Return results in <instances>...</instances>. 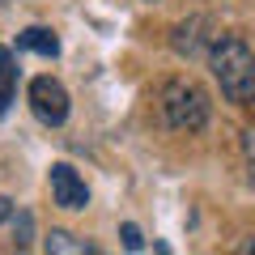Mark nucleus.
<instances>
[{
    "label": "nucleus",
    "mask_w": 255,
    "mask_h": 255,
    "mask_svg": "<svg viewBox=\"0 0 255 255\" xmlns=\"http://www.w3.org/2000/svg\"><path fill=\"white\" fill-rule=\"evenodd\" d=\"M209 68L221 85V98L234 107H255V51L243 34H217L209 47Z\"/></svg>",
    "instance_id": "f257e3e1"
},
{
    "label": "nucleus",
    "mask_w": 255,
    "mask_h": 255,
    "mask_svg": "<svg viewBox=\"0 0 255 255\" xmlns=\"http://www.w3.org/2000/svg\"><path fill=\"white\" fill-rule=\"evenodd\" d=\"M157 102H162L166 128H174V132H200L209 124V115H213L209 94L191 81V77H170L162 85V94H157Z\"/></svg>",
    "instance_id": "f03ea898"
},
{
    "label": "nucleus",
    "mask_w": 255,
    "mask_h": 255,
    "mask_svg": "<svg viewBox=\"0 0 255 255\" xmlns=\"http://www.w3.org/2000/svg\"><path fill=\"white\" fill-rule=\"evenodd\" d=\"M26 98H30V111H34V119L43 128H64V119H68V90L55 77H34Z\"/></svg>",
    "instance_id": "7ed1b4c3"
},
{
    "label": "nucleus",
    "mask_w": 255,
    "mask_h": 255,
    "mask_svg": "<svg viewBox=\"0 0 255 255\" xmlns=\"http://www.w3.org/2000/svg\"><path fill=\"white\" fill-rule=\"evenodd\" d=\"M217 21L213 17H187V21H179V26H174V38H170V47L179 55H187V60H209V47L217 43Z\"/></svg>",
    "instance_id": "20e7f679"
},
{
    "label": "nucleus",
    "mask_w": 255,
    "mask_h": 255,
    "mask_svg": "<svg viewBox=\"0 0 255 255\" xmlns=\"http://www.w3.org/2000/svg\"><path fill=\"white\" fill-rule=\"evenodd\" d=\"M47 183H51V200L60 204V209L81 213L85 204H90V187H85V179L68 162H55L51 170H47Z\"/></svg>",
    "instance_id": "39448f33"
},
{
    "label": "nucleus",
    "mask_w": 255,
    "mask_h": 255,
    "mask_svg": "<svg viewBox=\"0 0 255 255\" xmlns=\"http://www.w3.org/2000/svg\"><path fill=\"white\" fill-rule=\"evenodd\" d=\"M17 47L21 51H34V55H47V60L60 55V38H55V30H47V26H26L17 34Z\"/></svg>",
    "instance_id": "423d86ee"
},
{
    "label": "nucleus",
    "mask_w": 255,
    "mask_h": 255,
    "mask_svg": "<svg viewBox=\"0 0 255 255\" xmlns=\"http://www.w3.org/2000/svg\"><path fill=\"white\" fill-rule=\"evenodd\" d=\"M13 98H17V60L9 47H0V119L9 115Z\"/></svg>",
    "instance_id": "0eeeda50"
},
{
    "label": "nucleus",
    "mask_w": 255,
    "mask_h": 255,
    "mask_svg": "<svg viewBox=\"0 0 255 255\" xmlns=\"http://www.w3.org/2000/svg\"><path fill=\"white\" fill-rule=\"evenodd\" d=\"M43 251L47 255H94L98 247L85 243V238H77V234H68V230H51V234L43 238Z\"/></svg>",
    "instance_id": "6e6552de"
},
{
    "label": "nucleus",
    "mask_w": 255,
    "mask_h": 255,
    "mask_svg": "<svg viewBox=\"0 0 255 255\" xmlns=\"http://www.w3.org/2000/svg\"><path fill=\"white\" fill-rule=\"evenodd\" d=\"M30 230H34V217L30 213H13V247H30Z\"/></svg>",
    "instance_id": "1a4fd4ad"
},
{
    "label": "nucleus",
    "mask_w": 255,
    "mask_h": 255,
    "mask_svg": "<svg viewBox=\"0 0 255 255\" xmlns=\"http://www.w3.org/2000/svg\"><path fill=\"white\" fill-rule=\"evenodd\" d=\"M119 238H124L128 251H145V238H140V230L132 226V221H124V226H119Z\"/></svg>",
    "instance_id": "9d476101"
},
{
    "label": "nucleus",
    "mask_w": 255,
    "mask_h": 255,
    "mask_svg": "<svg viewBox=\"0 0 255 255\" xmlns=\"http://www.w3.org/2000/svg\"><path fill=\"white\" fill-rule=\"evenodd\" d=\"M13 213H17V204H13L9 196H0V226H4V221H13Z\"/></svg>",
    "instance_id": "9b49d317"
},
{
    "label": "nucleus",
    "mask_w": 255,
    "mask_h": 255,
    "mask_svg": "<svg viewBox=\"0 0 255 255\" xmlns=\"http://www.w3.org/2000/svg\"><path fill=\"white\" fill-rule=\"evenodd\" d=\"M251 183H255V166H251Z\"/></svg>",
    "instance_id": "f8f14e48"
},
{
    "label": "nucleus",
    "mask_w": 255,
    "mask_h": 255,
    "mask_svg": "<svg viewBox=\"0 0 255 255\" xmlns=\"http://www.w3.org/2000/svg\"><path fill=\"white\" fill-rule=\"evenodd\" d=\"M149 4H157V0H149Z\"/></svg>",
    "instance_id": "ddd939ff"
}]
</instances>
